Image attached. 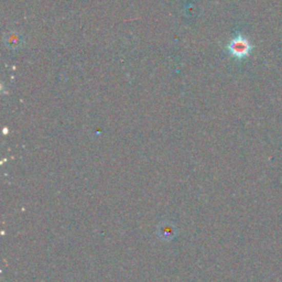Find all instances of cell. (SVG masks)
Returning <instances> with one entry per match:
<instances>
[{
  "instance_id": "1",
  "label": "cell",
  "mask_w": 282,
  "mask_h": 282,
  "mask_svg": "<svg viewBox=\"0 0 282 282\" xmlns=\"http://www.w3.org/2000/svg\"><path fill=\"white\" fill-rule=\"evenodd\" d=\"M227 49L233 56L237 58H243L249 54L251 47L246 39L243 38L241 35H237L228 43Z\"/></svg>"
},
{
  "instance_id": "2",
  "label": "cell",
  "mask_w": 282,
  "mask_h": 282,
  "mask_svg": "<svg viewBox=\"0 0 282 282\" xmlns=\"http://www.w3.org/2000/svg\"><path fill=\"white\" fill-rule=\"evenodd\" d=\"M8 41H6L7 47L9 48H17L20 44V35L19 34H8L6 36Z\"/></svg>"
}]
</instances>
